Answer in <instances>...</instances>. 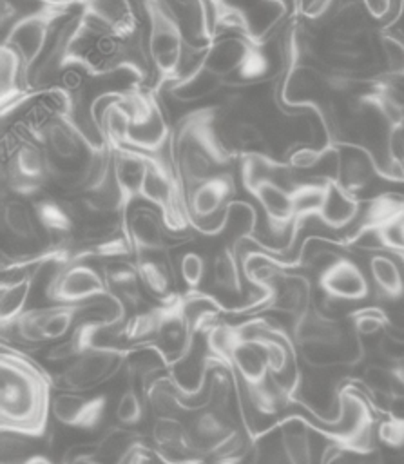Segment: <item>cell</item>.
I'll return each instance as SVG.
<instances>
[{
	"instance_id": "83f0119b",
	"label": "cell",
	"mask_w": 404,
	"mask_h": 464,
	"mask_svg": "<svg viewBox=\"0 0 404 464\" xmlns=\"http://www.w3.org/2000/svg\"><path fill=\"white\" fill-rule=\"evenodd\" d=\"M149 401L159 417H172L174 411L179 408L178 392L167 381H158L152 384L149 392Z\"/></svg>"
},
{
	"instance_id": "4316f807",
	"label": "cell",
	"mask_w": 404,
	"mask_h": 464,
	"mask_svg": "<svg viewBox=\"0 0 404 464\" xmlns=\"http://www.w3.org/2000/svg\"><path fill=\"white\" fill-rule=\"evenodd\" d=\"M33 286V279L2 285L0 290V315L2 323H13L25 312V301L29 297Z\"/></svg>"
},
{
	"instance_id": "cb8c5ba5",
	"label": "cell",
	"mask_w": 404,
	"mask_h": 464,
	"mask_svg": "<svg viewBox=\"0 0 404 464\" xmlns=\"http://www.w3.org/2000/svg\"><path fill=\"white\" fill-rule=\"evenodd\" d=\"M241 261L234 246H223L212 259V283L217 290L226 294H241Z\"/></svg>"
},
{
	"instance_id": "836d02e7",
	"label": "cell",
	"mask_w": 404,
	"mask_h": 464,
	"mask_svg": "<svg viewBox=\"0 0 404 464\" xmlns=\"http://www.w3.org/2000/svg\"><path fill=\"white\" fill-rule=\"evenodd\" d=\"M393 379L404 386V361H400L393 370Z\"/></svg>"
},
{
	"instance_id": "d6a6232c",
	"label": "cell",
	"mask_w": 404,
	"mask_h": 464,
	"mask_svg": "<svg viewBox=\"0 0 404 464\" xmlns=\"http://www.w3.org/2000/svg\"><path fill=\"white\" fill-rule=\"evenodd\" d=\"M362 5L373 18H384L391 11V0H362Z\"/></svg>"
},
{
	"instance_id": "ffe728a7",
	"label": "cell",
	"mask_w": 404,
	"mask_h": 464,
	"mask_svg": "<svg viewBox=\"0 0 404 464\" xmlns=\"http://www.w3.org/2000/svg\"><path fill=\"white\" fill-rule=\"evenodd\" d=\"M163 252H139L136 254V268L141 279V285L145 290H149L152 295L172 301V268H168V263L161 257Z\"/></svg>"
},
{
	"instance_id": "ba28073f",
	"label": "cell",
	"mask_w": 404,
	"mask_h": 464,
	"mask_svg": "<svg viewBox=\"0 0 404 464\" xmlns=\"http://www.w3.org/2000/svg\"><path fill=\"white\" fill-rule=\"evenodd\" d=\"M248 192L257 199L266 218L270 234L274 237H288V241L292 243L297 236L292 192L274 181H261L248 188Z\"/></svg>"
},
{
	"instance_id": "603a6c76",
	"label": "cell",
	"mask_w": 404,
	"mask_h": 464,
	"mask_svg": "<svg viewBox=\"0 0 404 464\" xmlns=\"http://www.w3.org/2000/svg\"><path fill=\"white\" fill-rule=\"evenodd\" d=\"M281 451L286 464H313V450L308 430L297 419L284 420L281 426Z\"/></svg>"
},
{
	"instance_id": "9c48e42d",
	"label": "cell",
	"mask_w": 404,
	"mask_h": 464,
	"mask_svg": "<svg viewBox=\"0 0 404 464\" xmlns=\"http://www.w3.org/2000/svg\"><path fill=\"white\" fill-rule=\"evenodd\" d=\"M257 45L261 44L252 42L243 34H217L205 53L203 65L221 76L226 85H230V82L236 78V74L241 71V67L246 63L248 56Z\"/></svg>"
},
{
	"instance_id": "484cf974",
	"label": "cell",
	"mask_w": 404,
	"mask_h": 464,
	"mask_svg": "<svg viewBox=\"0 0 404 464\" xmlns=\"http://www.w3.org/2000/svg\"><path fill=\"white\" fill-rule=\"evenodd\" d=\"M370 274L379 292L386 297H399L404 292V279L399 265L384 254H375L370 259Z\"/></svg>"
},
{
	"instance_id": "30bf717a",
	"label": "cell",
	"mask_w": 404,
	"mask_h": 464,
	"mask_svg": "<svg viewBox=\"0 0 404 464\" xmlns=\"http://www.w3.org/2000/svg\"><path fill=\"white\" fill-rule=\"evenodd\" d=\"M192 451L212 453L221 450L234 435L228 413L221 406L199 410L187 424Z\"/></svg>"
},
{
	"instance_id": "f546056e",
	"label": "cell",
	"mask_w": 404,
	"mask_h": 464,
	"mask_svg": "<svg viewBox=\"0 0 404 464\" xmlns=\"http://www.w3.org/2000/svg\"><path fill=\"white\" fill-rule=\"evenodd\" d=\"M179 274L188 290H197L205 277V259L201 254L188 250L179 259Z\"/></svg>"
},
{
	"instance_id": "e575fe53",
	"label": "cell",
	"mask_w": 404,
	"mask_h": 464,
	"mask_svg": "<svg viewBox=\"0 0 404 464\" xmlns=\"http://www.w3.org/2000/svg\"><path fill=\"white\" fill-rule=\"evenodd\" d=\"M277 2H284V0H277ZM297 2H299V0H295V4H297Z\"/></svg>"
},
{
	"instance_id": "f1b7e54d",
	"label": "cell",
	"mask_w": 404,
	"mask_h": 464,
	"mask_svg": "<svg viewBox=\"0 0 404 464\" xmlns=\"http://www.w3.org/2000/svg\"><path fill=\"white\" fill-rule=\"evenodd\" d=\"M114 415L121 426H136L143 419V401L134 390H125L116 402Z\"/></svg>"
},
{
	"instance_id": "5b68a950",
	"label": "cell",
	"mask_w": 404,
	"mask_h": 464,
	"mask_svg": "<svg viewBox=\"0 0 404 464\" xmlns=\"http://www.w3.org/2000/svg\"><path fill=\"white\" fill-rule=\"evenodd\" d=\"M236 196V181L230 172L217 174L196 187L187 198L190 225L205 236H217L226 227L228 207Z\"/></svg>"
},
{
	"instance_id": "44dd1931",
	"label": "cell",
	"mask_w": 404,
	"mask_h": 464,
	"mask_svg": "<svg viewBox=\"0 0 404 464\" xmlns=\"http://www.w3.org/2000/svg\"><path fill=\"white\" fill-rule=\"evenodd\" d=\"M103 277H105L109 294L116 297L121 304H129V306L139 304L143 285H141L136 265L116 261L105 266Z\"/></svg>"
},
{
	"instance_id": "d4e9b609",
	"label": "cell",
	"mask_w": 404,
	"mask_h": 464,
	"mask_svg": "<svg viewBox=\"0 0 404 464\" xmlns=\"http://www.w3.org/2000/svg\"><path fill=\"white\" fill-rule=\"evenodd\" d=\"M326 188H328V179L326 181H301L293 190H292V203H293V216H295V234L299 230V225L312 218L321 214L324 199H326Z\"/></svg>"
},
{
	"instance_id": "7a4b0ae2",
	"label": "cell",
	"mask_w": 404,
	"mask_h": 464,
	"mask_svg": "<svg viewBox=\"0 0 404 464\" xmlns=\"http://www.w3.org/2000/svg\"><path fill=\"white\" fill-rule=\"evenodd\" d=\"M138 4L147 16V47L158 74L152 91L158 94L163 85L179 78L188 40L168 0H138Z\"/></svg>"
},
{
	"instance_id": "277c9868",
	"label": "cell",
	"mask_w": 404,
	"mask_h": 464,
	"mask_svg": "<svg viewBox=\"0 0 404 464\" xmlns=\"http://www.w3.org/2000/svg\"><path fill=\"white\" fill-rule=\"evenodd\" d=\"M74 4H82V0H67L62 4H43L27 14L20 16L9 29L4 33L2 44L11 45L24 65L25 78H29L31 71L38 63L40 56L47 51L54 24L63 20Z\"/></svg>"
},
{
	"instance_id": "e0dca14e",
	"label": "cell",
	"mask_w": 404,
	"mask_h": 464,
	"mask_svg": "<svg viewBox=\"0 0 404 464\" xmlns=\"http://www.w3.org/2000/svg\"><path fill=\"white\" fill-rule=\"evenodd\" d=\"M2 228L4 236L11 237L18 245H34L40 241V225L33 207H29L22 198H4Z\"/></svg>"
},
{
	"instance_id": "4fadbf2b",
	"label": "cell",
	"mask_w": 404,
	"mask_h": 464,
	"mask_svg": "<svg viewBox=\"0 0 404 464\" xmlns=\"http://www.w3.org/2000/svg\"><path fill=\"white\" fill-rule=\"evenodd\" d=\"M105 410V397H85L76 392H65L54 395L51 411L54 419L72 428H94Z\"/></svg>"
},
{
	"instance_id": "2e32d148",
	"label": "cell",
	"mask_w": 404,
	"mask_h": 464,
	"mask_svg": "<svg viewBox=\"0 0 404 464\" xmlns=\"http://www.w3.org/2000/svg\"><path fill=\"white\" fill-rule=\"evenodd\" d=\"M308 283L304 281V277L284 272L263 294L261 303L270 308L301 317L308 312Z\"/></svg>"
},
{
	"instance_id": "8992f818",
	"label": "cell",
	"mask_w": 404,
	"mask_h": 464,
	"mask_svg": "<svg viewBox=\"0 0 404 464\" xmlns=\"http://www.w3.org/2000/svg\"><path fill=\"white\" fill-rule=\"evenodd\" d=\"M107 294L103 274L82 261L58 263L47 283V295L58 304H80Z\"/></svg>"
},
{
	"instance_id": "ac0fdd59",
	"label": "cell",
	"mask_w": 404,
	"mask_h": 464,
	"mask_svg": "<svg viewBox=\"0 0 404 464\" xmlns=\"http://www.w3.org/2000/svg\"><path fill=\"white\" fill-rule=\"evenodd\" d=\"M223 85H226V82L201 63L167 85V89L174 100L181 103H194L216 94Z\"/></svg>"
},
{
	"instance_id": "4dcf8cb0",
	"label": "cell",
	"mask_w": 404,
	"mask_h": 464,
	"mask_svg": "<svg viewBox=\"0 0 404 464\" xmlns=\"http://www.w3.org/2000/svg\"><path fill=\"white\" fill-rule=\"evenodd\" d=\"M380 45L391 74H404V44L395 36L384 34Z\"/></svg>"
},
{
	"instance_id": "3957f363",
	"label": "cell",
	"mask_w": 404,
	"mask_h": 464,
	"mask_svg": "<svg viewBox=\"0 0 404 464\" xmlns=\"http://www.w3.org/2000/svg\"><path fill=\"white\" fill-rule=\"evenodd\" d=\"M0 404L4 428L38 431L45 417V386L25 362L4 359Z\"/></svg>"
},
{
	"instance_id": "d6986e66",
	"label": "cell",
	"mask_w": 404,
	"mask_h": 464,
	"mask_svg": "<svg viewBox=\"0 0 404 464\" xmlns=\"http://www.w3.org/2000/svg\"><path fill=\"white\" fill-rule=\"evenodd\" d=\"M232 364L237 368L239 375L245 379L250 390L265 386L268 372L265 350L259 339H243L236 344L230 355Z\"/></svg>"
},
{
	"instance_id": "7c38bea8",
	"label": "cell",
	"mask_w": 404,
	"mask_h": 464,
	"mask_svg": "<svg viewBox=\"0 0 404 464\" xmlns=\"http://www.w3.org/2000/svg\"><path fill=\"white\" fill-rule=\"evenodd\" d=\"M82 13L123 40L139 36V20L130 0H82Z\"/></svg>"
},
{
	"instance_id": "6da1fadb",
	"label": "cell",
	"mask_w": 404,
	"mask_h": 464,
	"mask_svg": "<svg viewBox=\"0 0 404 464\" xmlns=\"http://www.w3.org/2000/svg\"><path fill=\"white\" fill-rule=\"evenodd\" d=\"M217 114L216 107L197 109L183 116L172 132L170 156L185 194L192 187L228 172V167L239 160L221 136Z\"/></svg>"
},
{
	"instance_id": "8fae6325",
	"label": "cell",
	"mask_w": 404,
	"mask_h": 464,
	"mask_svg": "<svg viewBox=\"0 0 404 464\" xmlns=\"http://www.w3.org/2000/svg\"><path fill=\"white\" fill-rule=\"evenodd\" d=\"M111 150L114 181L120 192V210L127 216L134 199L139 198L147 172V156L143 150L132 147H114Z\"/></svg>"
},
{
	"instance_id": "1f68e13d",
	"label": "cell",
	"mask_w": 404,
	"mask_h": 464,
	"mask_svg": "<svg viewBox=\"0 0 404 464\" xmlns=\"http://www.w3.org/2000/svg\"><path fill=\"white\" fill-rule=\"evenodd\" d=\"M382 326H384V315L379 310L368 308V310H361L355 315V328L362 335H373L379 330H382Z\"/></svg>"
},
{
	"instance_id": "52a82bcc",
	"label": "cell",
	"mask_w": 404,
	"mask_h": 464,
	"mask_svg": "<svg viewBox=\"0 0 404 464\" xmlns=\"http://www.w3.org/2000/svg\"><path fill=\"white\" fill-rule=\"evenodd\" d=\"M123 362V353L114 348L92 346L78 355L63 372V381L74 392L89 390L116 373Z\"/></svg>"
},
{
	"instance_id": "d590c367",
	"label": "cell",
	"mask_w": 404,
	"mask_h": 464,
	"mask_svg": "<svg viewBox=\"0 0 404 464\" xmlns=\"http://www.w3.org/2000/svg\"><path fill=\"white\" fill-rule=\"evenodd\" d=\"M402 223H404V219H402Z\"/></svg>"
},
{
	"instance_id": "7402d4cb",
	"label": "cell",
	"mask_w": 404,
	"mask_h": 464,
	"mask_svg": "<svg viewBox=\"0 0 404 464\" xmlns=\"http://www.w3.org/2000/svg\"><path fill=\"white\" fill-rule=\"evenodd\" d=\"M357 210L359 203L355 196L348 192L337 179H328L326 199L319 214V219L332 228H341L346 227L357 216Z\"/></svg>"
},
{
	"instance_id": "9a60e30c",
	"label": "cell",
	"mask_w": 404,
	"mask_h": 464,
	"mask_svg": "<svg viewBox=\"0 0 404 464\" xmlns=\"http://www.w3.org/2000/svg\"><path fill=\"white\" fill-rule=\"evenodd\" d=\"M319 285L328 295L339 299H362L368 294V281L362 270L344 257L322 270Z\"/></svg>"
},
{
	"instance_id": "5bb4252c",
	"label": "cell",
	"mask_w": 404,
	"mask_h": 464,
	"mask_svg": "<svg viewBox=\"0 0 404 464\" xmlns=\"http://www.w3.org/2000/svg\"><path fill=\"white\" fill-rule=\"evenodd\" d=\"M125 227L134 246V254L165 252V223L159 210L152 207L129 208Z\"/></svg>"
}]
</instances>
